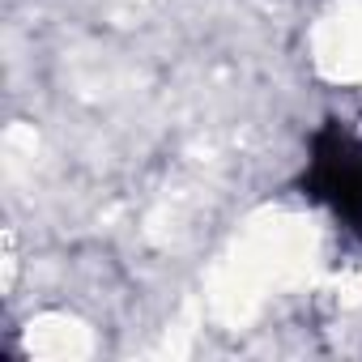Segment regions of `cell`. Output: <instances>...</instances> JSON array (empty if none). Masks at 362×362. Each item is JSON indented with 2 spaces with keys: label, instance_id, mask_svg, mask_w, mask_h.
Returning <instances> with one entry per match:
<instances>
[{
  "label": "cell",
  "instance_id": "cell-1",
  "mask_svg": "<svg viewBox=\"0 0 362 362\" xmlns=\"http://www.w3.org/2000/svg\"><path fill=\"white\" fill-rule=\"evenodd\" d=\"M311 188L349 222H362V149L349 145L337 132H324L315 141V166Z\"/></svg>",
  "mask_w": 362,
  "mask_h": 362
}]
</instances>
